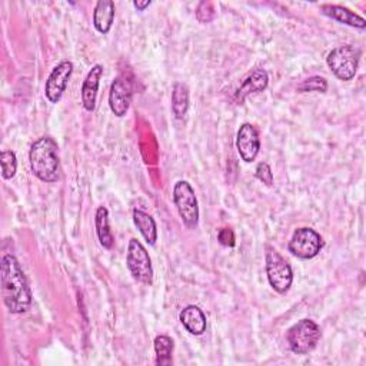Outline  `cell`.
Returning a JSON list of instances; mask_svg holds the SVG:
<instances>
[{
  "label": "cell",
  "instance_id": "1",
  "mask_svg": "<svg viewBox=\"0 0 366 366\" xmlns=\"http://www.w3.org/2000/svg\"><path fill=\"white\" fill-rule=\"evenodd\" d=\"M0 279H2V295L6 308L12 314H23L32 305V292L20 268L13 255H6L0 266Z\"/></svg>",
  "mask_w": 366,
  "mask_h": 366
},
{
  "label": "cell",
  "instance_id": "2",
  "mask_svg": "<svg viewBox=\"0 0 366 366\" xmlns=\"http://www.w3.org/2000/svg\"><path fill=\"white\" fill-rule=\"evenodd\" d=\"M57 143L50 136L37 139L29 152V162L32 172L46 183L59 180V156Z\"/></svg>",
  "mask_w": 366,
  "mask_h": 366
},
{
  "label": "cell",
  "instance_id": "3",
  "mask_svg": "<svg viewBox=\"0 0 366 366\" xmlns=\"http://www.w3.org/2000/svg\"><path fill=\"white\" fill-rule=\"evenodd\" d=\"M322 338L321 328L311 319H302L289 328L286 333L290 349L297 355H307L314 350Z\"/></svg>",
  "mask_w": 366,
  "mask_h": 366
},
{
  "label": "cell",
  "instance_id": "4",
  "mask_svg": "<svg viewBox=\"0 0 366 366\" xmlns=\"http://www.w3.org/2000/svg\"><path fill=\"white\" fill-rule=\"evenodd\" d=\"M359 59L360 50L350 45H345L335 47L329 52L326 57V64L338 79L348 82L352 81L358 72Z\"/></svg>",
  "mask_w": 366,
  "mask_h": 366
},
{
  "label": "cell",
  "instance_id": "5",
  "mask_svg": "<svg viewBox=\"0 0 366 366\" xmlns=\"http://www.w3.org/2000/svg\"><path fill=\"white\" fill-rule=\"evenodd\" d=\"M173 202L176 209L188 228H196L199 222V206L194 188L187 180H179L173 188Z\"/></svg>",
  "mask_w": 366,
  "mask_h": 366
},
{
  "label": "cell",
  "instance_id": "6",
  "mask_svg": "<svg viewBox=\"0 0 366 366\" xmlns=\"http://www.w3.org/2000/svg\"><path fill=\"white\" fill-rule=\"evenodd\" d=\"M128 268L132 276L145 285H152L153 282V268L152 261L145 249V247L138 239H131L128 247V258H126Z\"/></svg>",
  "mask_w": 366,
  "mask_h": 366
},
{
  "label": "cell",
  "instance_id": "7",
  "mask_svg": "<svg viewBox=\"0 0 366 366\" xmlns=\"http://www.w3.org/2000/svg\"><path fill=\"white\" fill-rule=\"evenodd\" d=\"M322 247L324 242L318 232L311 228H299L295 230L288 248L292 255L300 259H312L321 252Z\"/></svg>",
  "mask_w": 366,
  "mask_h": 366
},
{
  "label": "cell",
  "instance_id": "8",
  "mask_svg": "<svg viewBox=\"0 0 366 366\" xmlns=\"http://www.w3.org/2000/svg\"><path fill=\"white\" fill-rule=\"evenodd\" d=\"M266 275L271 286L278 293H285L290 289L293 282V272L290 265L272 248L266 252Z\"/></svg>",
  "mask_w": 366,
  "mask_h": 366
},
{
  "label": "cell",
  "instance_id": "9",
  "mask_svg": "<svg viewBox=\"0 0 366 366\" xmlns=\"http://www.w3.org/2000/svg\"><path fill=\"white\" fill-rule=\"evenodd\" d=\"M73 73V64L69 60L60 62L49 75L45 86V95L50 103H57L64 96L69 79Z\"/></svg>",
  "mask_w": 366,
  "mask_h": 366
},
{
  "label": "cell",
  "instance_id": "10",
  "mask_svg": "<svg viewBox=\"0 0 366 366\" xmlns=\"http://www.w3.org/2000/svg\"><path fill=\"white\" fill-rule=\"evenodd\" d=\"M132 83L126 78L117 76L112 82L109 92V106L117 117H124L128 113L132 102Z\"/></svg>",
  "mask_w": 366,
  "mask_h": 366
},
{
  "label": "cell",
  "instance_id": "11",
  "mask_svg": "<svg viewBox=\"0 0 366 366\" xmlns=\"http://www.w3.org/2000/svg\"><path fill=\"white\" fill-rule=\"evenodd\" d=\"M236 148L243 162L251 163L256 159L261 149V139L256 128L251 124H243L237 132Z\"/></svg>",
  "mask_w": 366,
  "mask_h": 366
},
{
  "label": "cell",
  "instance_id": "12",
  "mask_svg": "<svg viewBox=\"0 0 366 366\" xmlns=\"http://www.w3.org/2000/svg\"><path fill=\"white\" fill-rule=\"evenodd\" d=\"M103 75V68L95 65L88 73L83 86H82V105L88 112H93L96 106V96L99 90V83Z\"/></svg>",
  "mask_w": 366,
  "mask_h": 366
},
{
  "label": "cell",
  "instance_id": "13",
  "mask_svg": "<svg viewBox=\"0 0 366 366\" xmlns=\"http://www.w3.org/2000/svg\"><path fill=\"white\" fill-rule=\"evenodd\" d=\"M268 83H269V76H268L266 71H264V69L254 71L245 81H243V83L237 89L236 100L239 103H242L249 95L265 90L268 88Z\"/></svg>",
  "mask_w": 366,
  "mask_h": 366
},
{
  "label": "cell",
  "instance_id": "14",
  "mask_svg": "<svg viewBox=\"0 0 366 366\" xmlns=\"http://www.w3.org/2000/svg\"><path fill=\"white\" fill-rule=\"evenodd\" d=\"M180 322L195 336H199L206 331V317L195 305H189L180 312Z\"/></svg>",
  "mask_w": 366,
  "mask_h": 366
},
{
  "label": "cell",
  "instance_id": "15",
  "mask_svg": "<svg viewBox=\"0 0 366 366\" xmlns=\"http://www.w3.org/2000/svg\"><path fill=\"white\" fill-rule=\"evenodd\" d=\"M322 13L328 18H332L341 23H345L348 26L352 28H358V29H365L366 28V22L363 18H360L359 15L353 13L352 11L343 8V6H336V5H324L321 8Z\"/></svg>",
  "mask_w": 366,
  "mask_h": 366
},
{
  "label": "cell",
  "instance_id": "16",
  "mask_svg": "<svg viewBox=\"0 0 366 366\" xmlns=\"http://www.w3.org/2000/svg\"><path fill=\"white\" fill-rule=\"evenodd\" d=\"M114 20V4L112 0H100L93 12V25L98 32L106 35Z\"/></svg>",
  "mask_w": 366,
  "mask_h": 366
},
{
  "label": "cell",
  "instance_id": "17",
  "mask_svg": "<svg viewBox=\"0 0 366 366\" xmlns=\"http://www.w3.org/2000/svg\"><path fill=\"white\" fill-rule=\"evenodd\" d=\"M95 222H96V232H98L100 245L106 249H112L114 240H113V235H112V230L109 226V212L105 206L98 208Z\"/></svg>",
  "mask_w": 366,
  "mask_h": 366
},
{
  "label": "cell",
  "instance_id": "18",
  "mask_svg": "<svg viewBox=\"0 0 366 366\" xmlns=\"http://www.w3.org/2000/svg\"><path fill=\"white\" fill-rule=\"evenodd\" d=\"M134 222H135V225L138 226V229L141 230V233L143 235L145 240L149 243V245H155L156 240H158V229H156V223H155L153 218L143 211L135 209L134 211Z\"/></svg>",
  "mask_w": 366,
  "mask_h": 366
},
{
  "label": "cell",
  "instance_id": "19",
  "mask_svg": "<svg viewBox=\"0 0 366 366\" xmlns=\"http://www.w3.org/2000/svg\"><path fill=\"white\" fill-rule=\"evenodd\" d=\"M189 109V90L185 85L176 83L172 92V110L177 119H182Z\"/></svg>",
  "mask_w": 366,
  "mask_h": 366
},
{
  "label": "cell",
  "instance_id": "20",
  "mask_svg": "<svg viewBox=\"0 0 366 366\" xmlns=\"http://www.w3.org/2000/svg\"><path fill=\"white\" fill-rule=\"evenodd\" d=\"M155 352H156V363L158 365H170L172 363V352H173V341L166 335H159L155 339Z\"/></svg>",
  "mask_w": 366,
  "mask_h": 366
},
{
  "label": "cell",
  "instance_id": "21",
  "mask_svg": "<svg viewBox=\"0 0 366 366\" xmlns=\"http://www.w3.org/2000/svg\"><path fill=\"white\" fill-rule=\"evenodd\" d=\"M0 165H2V176L5 179H12L18 170L16 155L12 150H4L0 155Z\"/></svg>",
  "mask_w": 366,
  "mask_h": 366
},
{
  "label": "cell",
  "instance_id": "22",
  "mask_svg": "<svg viewBox=\"0 0 366 366\" xmlns=\"http://www.w3.org/2000/svg\"><path fill=\"white\" fill-rule=\"evenodd\" d=\"M326 89H328V82L321 76L309 78L303 83H300L297 88L299 92H321V93H325Z\"/></svg>",
  "mask_w": 366,
  "mask_h": 366
},
{
  "label": "cell",
  "instance_id": "23",
  "mask_svg": "<svg viewBox=\"0 0 366 366\" xmlns=\"http://www.w3.org/2000/svg\"><path fill=\"white\" fill-rule=\"evenodd\" d=\"M256 177H258L261 182H264L265 185H268V187L272 185V183H273V173H272V170H271V167H269L268 163L261 162V163L256 166Z\"/></svg>",
  "mask_w": 366,
  "mask_h": 366
},
{
  "label": "cell",
  "instance_id": "24",
  "mask_svg": "<svg viewBox=\"0 0 366 366\" xmlns=\"http://www.w3.org/2000/svg\"><path fill=\"white\" fill-rule=\"evenodd\" d=\"M218 240L222 243L223 247L233 248L235 247V233H233V230L229 229V228L220 229L219 233H218Z\"/></svg>",
  "mask_w": 366,
  "mask_h": 366
},
{
  "label": "cell",
  "instance_id": "25",
  "mask_svg": "<svg viewBox=\"0 0 366 366\" xmlns=\"http://www.w3.org/2000/svg\"><path fill=\"white\" fill-rule=\"evenodd\" d=\"M134 6H135L138 11H145L146 8L150 6V0H145V2H134Z\"/></svg>",
  "mask_w": 366,
  "mask_h": 366
}]
</instances>
